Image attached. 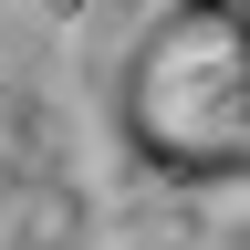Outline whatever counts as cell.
I'll use <instances>...</instances> for the list:
<instances>
[{"label":"cell","instance_id":"cell-1","mask_svg":"<svg viewBox=\"0 0 250 250\" xmlns=\"http://www.w3.org/2000/svg\"><path fill=\"white\" fill-rule=\"evenodd\" d=\"M115 125L156 177L177 188H229L250 156V42L240 0H177L136 31L115 73Z\"/></svg>","mask_w":250,"mask_h":250}]
</instances>
